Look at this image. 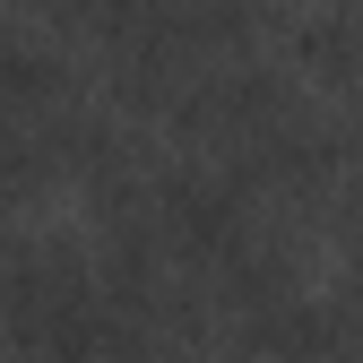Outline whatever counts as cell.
<instances>
[{
  "label": "cell",
  "instance_id": "obj_2",
  "mask_svg": "<svg viewBox=\"0 0 363 363\" xmlns=\"http://www.w3.org/2000/svg\"><path fill=\"white\" fill-rule=\"evenodd\" d=\"M52 164H61V130L35 121V113H9V104H0V208L35 199L43 182H52Z\"/></svg>",
  "mask_w": 363,
  "mask_h": 363
},
{
  "label": "cell",
  "instance_id": "obj_1",
  "mask_svg": "<svg viewBox=\"0 0 363 363\" xmlns=\"http://www.w3.org/2000/svg\"><path fill=\"white\" fill-rule=\"evenodd\" d=\"M0 346L18 363H121L113 294L78 242H0Z\"/></svg>",
  "mask_w": 363,
  "mask_h": 363
}]
</instances>
